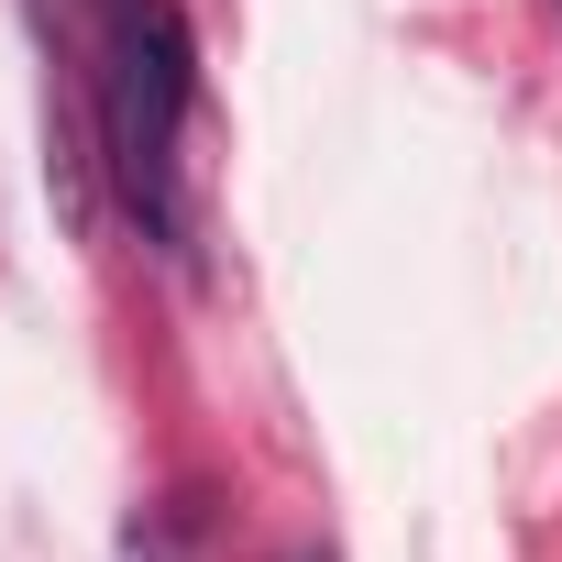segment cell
<instances>
[{
  "label": "cell",
  "mask_w": 562,
  "mask_h": 562,
  "mask_svg": "<svg viewBox=\"0 0 562 562\" xmlns=\"http://www.w3.org/2000/svg\"><path fill=\"white\" fill-rule=\"evenodd\" d=\"M188 23L166 0H100V144L155 243H177V122H188Z\"/></svg>",
  "instance_id": "obj_1"
},
{
  "label": "cell",
  "mask_w": 562,
  "mask_h": 562,
  "mask_svg": "<svg viewBox=\"0 0 562 562\" xmlns=\"http://www.w3.org/2000/svg\"><path fill=\"white\" fill-rule=\"evenodd\" d=\"M288 562H331V551H321V540H299V551H288Z\"/></svg>",
  "instance_id": "obj_2"
}]
</instances>
